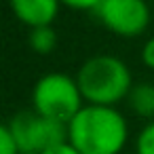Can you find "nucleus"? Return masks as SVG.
Returning <instances> with one entry per match:
<instances>
[{
    "mask_svg": "<svg viewBox=\"0 0 154 154\" xmlns=\"http://www.w3.org/2000/svg\"><path fill=\"white\" fill-rule=\"evenodd\" d=\"M66 131L68 143L80 154H120L129 141L127 118L110 106L85 103Z\"/></svg>",
    "mask_w": 154,
    "mask_h": 154,
    "instance_id": "1",
    "label": "nucleus"
},
{
    "mask_svg": "<svg viewBox=\"0 0 154 154\" xmlns=\"http://www.w3.org/2000/svg\"><path fill=\"white\" fill-rule=\"evenodd\" d=\"M76 82L85 103L114 108L118 101L129 97L133 89V74L120 57L99 53L80 66Z\"/></svg>",
    "mask_w": 154,
    "mask_h": 154,
    "instance_id": "2",
    "label": "nucleus"
},
{
    "mask_svg": "<svg viewBox=\"0 0 154 154\" xmlns=\"http://www.w3.org/2000/svg\"><path fill=\"white\" fill-rule=\"evenodd\" d=\"M85 106L76 78L63 72H49L40 76L32 89V110L40 116L68 125Z\"/></svg>",
    "mask_w": 154,
    "mask_h": 154,
    "instance_id": "3",
    "label": "nucleus"
},
{
    "mask_svg": "<svg viewBox=\"0 0 154 154\" xmlns=\"http://www.w3.org/2000/svg\"><path fill=\"white\" fill-rule=\"evenodd\" d=\"M19 154H42L68 141L66 125L49 120L34 110H21L9 120Z\"/></svg>",
    "mask_w": 154,
    "mask_h": 154,
    "instance_id": "4",
    "label": "nucleus"
},
{
    "mask_svg": "<svg viewBox=\"0 0 154 154\" xmlns=\"http://www.w3.org/2000/svg\"><path fill=\"white\" fill-rule=\"evenodd\" d=\"M93 13L106 30L122 38L141 36L150 26L148 0H101Z\"/></svg>",
    "mask_w": 154,
    "mask_h": 154,
    "instance_id": "5",
    "label": "nucleus"
},
{
    "mask_svg": "<svg viewBox=\"0 0 154 154\" xmlns=\"http://www.w3.org/2000/svg\"><path fill=\"white\" fill-rule=\"evenodd\" d=\"M59 0H9L13 15L30 30L51 26L59 13Z\"/></svg>",
    "mask_w": 154,
    "mask_h": 154,
    "instance_id": "6",
    "label": "nucleus"
},
{
    "mask_svg": "<svg viewBox=\"0 0 154 154\" xmlns=\"http://www.w3.org/2000/svg\"><path fill=\"white\" fill-rule=\"evenodd\" d=\"M127 103L139 118H146L148 122L154 120V85L152 82L133 85V89L127 97Z\"/></svg>",
    "mask_w": 154,
    "mask_h": 154,
    "instance_id": "7",
    "label": "nucleus"
},
{
    "mask_svg": "<svg viewBox=\"0 0 154 154\" xmlns=\"http://www.w3.org/2000/svg\"><path fill=\"white\" fill-rule=\"evenodd\" d=\"M28 45L34 53L38 55H49L55 51L57 47V34L51 26H42V28H32L28 34Z\"/></svg>",
    "mask_w": 154,
    "mask_h": 154,
    "instance_id": "8",
    "label": "nucleus"
},
{
    "mask_svg": "<svg viewBox=\"0 0 154 154\" xmlns=\"http://www.w3.org/2000/svg\"><path fill=\"white\" fill-rule=\"evenodd\" d=\"M135 154H154V120L141 127L135 137Z\"/></svg>",
    "mask_w": 154,
    "mask_h": 154,
    "instance_id": "9",
    "label": "nucleus"
},
{
    "mask_svg": "<svg viewBox=\"0 0 154 154\" xmlns=\"http://www.w3.org/2000/svg\"><path fill=\"white\" fill-rule=\"evenodd\" d=\"M0 154H19L9 122H7V125L0 122Z\"/></svg>",
    "mask_w": 154,
    "mask_h": 154,
    "instance_id": "10",
    "label": "nucleus"
},
{
    "mask_svg": "<svg viewBox=\"0 0 154 154\" xmlns=\"http://www.w3.org/2000/svg\"><path fill=\"white\" fill-rule=\"evenodd\" d=\"M139 57H141V63H143L146 68L154 70V36H152V38H148V40L143 42Z\"/></svg>",
    "mask_w": 154,
    "mask_h": 154,
    "instance_id": "11",
    "label": "nucleus"
},
{
    "mask_svg": "<svg viewBox=\"0 0 154 154\" xmlns=\"http://www.w3.org/2000/svg\"><path fill=\"white\" fill-rule=\"evenodd\" d=\"M59 2L76 11H95L101 0H59Z\"/></svg>",
    "mask_w": 154,
    "mask_h": 154,
    "instance_id": "12",
    "label": "nucleus"
},
{
    "mask_svg": "<svg viewBox=\"0 0 154 154\" xmlns=\"http://www.w3.org/2000/svg\"><path fill=\"white\" fill-rule=\"evenodd\" d=\"M42 154H80L76 148H72L68 141H63V143H59V146H55V148H49L47 152H42Z\"/></svg>",
    "mask_w": 154,
    "mask_h": 154,
    "instance_id": "13",
    "label": "nucleus"
},
{
    "mask_svg": "<svg viewBox=\"0 0 154 154\" xmlns=\"http://www.w3.org/2000/svg\"><path fill=\"white\" fill-rule=\"evenodd\" d=\"M0 91H2V87H0Z\"/></svg>",
    "mask_w": 154,
    "mask_h": 154,
    "instance_id": "14",
    "label": "nucleus"
}]
</instances>
